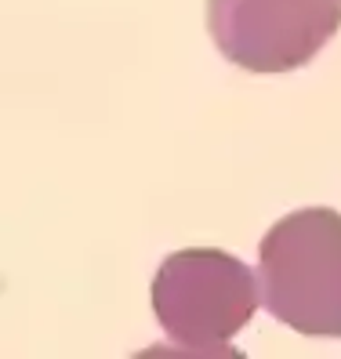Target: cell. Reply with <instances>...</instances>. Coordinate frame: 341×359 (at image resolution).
<instances>
[{"label": "cell", "mask_w": 341, "mask_h": 359, "mask_svg": "<svg viewBox=\"0 0 341 359\" xmlns=\"http://www.w3.org/2000/svg\"><path fill=\"white\" fill-rule=\"evenodd\" d=\"M262 305L305 337H341V215L302 207L258 247Z\"/></svg>", "instance_id": "obj_1"}, {"label": "cell", "mask_w": 341, "mask_h": 359, "mask_svg": "<svg viewBox=\"0 0 341 359\" xmlns=\"http://www.w3.org/2000/svg\"><path fill=\"white\" fill-rule=\"evenodd\" d=\"M258 272L215 247H189L167 255L153 276V312L163 334L189 355L232 352L236 337L258 309Z\"/></svg>", "instance_id": "obj_2"}, {"label": "cell", "mask_w": 341, "mask_h": 359, "mask_svg": "<svg viewBox=\"0 0 341 359\" xmlns=\"http://www.w3.org/2000/svg\"><path fill=\"white\" fill-rule=\"evenodd\" d=\"M218 51L247 73H290L341 29V0H207Z\"/></svg>", "instance_id": "obj_3"}]
</instances>
